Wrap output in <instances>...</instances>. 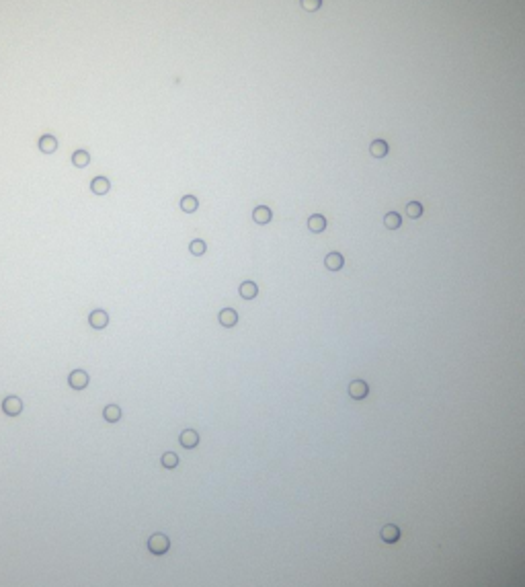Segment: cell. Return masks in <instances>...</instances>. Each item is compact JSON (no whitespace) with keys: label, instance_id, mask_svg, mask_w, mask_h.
<instances>
[{"label":"cell","instance_id":"1","mask_svg":"<svg viewBox=\"0 0 525 587\" xmlns=\"http://www.w3.org/2000/svg\"><path fill=\"white\" fill-rule=\"evenodd\" d=\"M170 548V540L165 534H152L148 538V550L152 555H165Z\"/></svg>","mask_w":525,"mask_h":587},{"label":"cell","instance_id":"2","mask_svg":"<svg viewBox=\"0 0 525 587\" xmlns=\"http://www.w3.org/2000/svg\"><path fill=\"white\" fill-rule=\"evenodd\" d=\"M68 384H70V388H74V390H83V388L88 386V374H86L84 370H74V372H70V376H68Z\"/></svg>","mask_w":525,"mask_h":587},{"label":"cell","instance_id":"3","mask_svg":"<svg viewBox=\"0 0 525 587\" xmlns=\"http://www.w3.org/2000/svg\"><path fill=\"white\" fill-rule=\"evenodd\" d=\"M349 394H351V398H355V400H363L369 394L367 382L365 380H353V382L349 384Z\"/></svg>","mask_w":525,"mask_h":587},{"label":"cell","instance_id":"4","mask_svg":"<svg viewBox=\"0 0 525 587\" xmlns=\"http://www.w3.org/2000/svg\"><path fill=\"white\" fill-rule=\"evenodd\" d=\"M2 411L6 413L8 417H17V415H21V411H23V400H21L19 396H6V398L2 400Z\"/></svg>","mask_w":525,"mask_h":587},{"label":"cell","instance_id":"5","mask_svg":"<svg viewBox=\"0 0 525 587\" xmlns=\"http://www.w3.org/2000/svg\"><path fill=\"white\" fill-rule=\"evenodd\" d=\"M88 325L92 327V329H105L109 325V314H107V310H92V312L88 314Z\"/></svg>","mask_w":525,"mask_h":587},{"label":"cell","instance_id":"6","mask_svg":"<svg viewBox=\"0 0 525 587\" xmlns=\"http://www.w3.org/2000/svg\"><path fill=\"white\" fill-rule=\"evenodd\" d=\"M380 536H382V540H384V542H388V544H396V542H398V540H400L402 532H400V528L396 526V524H386V526L382 528Z\"/></svg>","mask_w":525,"mask_h":587},{"label":"cell","instance_id":"7","mask_svg":"<svg viewBox=\"0 0 525 587\" xmlns=\"http://www.w3.org/2000/svg\"><path fill=\"white\" fill-rule=\"evenodd\" d=\"M218 320H220V325H221V327L232 329V327H236V325H238V312H236L234 308H224V310H220Z\"/></svg>","mask_w":525,"mask_h":587},{"label":"cell","instance_id":"8","mask_svg":"<svg viewBox=\"0 0 525 587\" xmlns=\"http://www.w3.org/2000/svg\"><path fill=\"white\" fill-rule=\"evenodd\" d=\"M252 220H254L256 224H261V226L269 224V222L273 220V212H271V208H267V205H256L254 212H252Z\"/></svg>","mask_w":525,"mask_h":587},{"label":"cell","instance_id":"9","mask_svg":"<svg viewBox=\"0 0 525 587\" xmlns=\"http://www.w3.org/2000/svg\"><path fill=\"white\" fill-rule=\"evenodd\" d=\"M37 146H39V150H41L43 154H54V152L57 150V138L52 136V134H45V136L39 138Z\"/></svg>","mask_w":525,"mask_h":587},{"label":"cell","instance_id":"10","mask_svg":"<svg viewBox=\"0 0 525 587\" xmlns=\"http://www.w3.org/2000/svg\"><path fill=\"white\" fill-rule=\"evenodd\" d=\"M111 189V181L107 177H95L90 181V191L95 195H107Z\"/></svg>","mask_w":525,"mask_h":587},{"label":"cell","instance_id":"11","mask_svg":"<svg viewBox=\"0 0 525 587\" xmlns=\"http://www.w3.org/2000/svg\"><path fill=\"white\" fill-rule=\"evenodd\" d=\"M179 442H181L183 447L191 450V447H197V444H199V433H197L195 429H185L179 437Z\"/></svg>","mask_w":525,"mask_h":587},{"label":"cell","instance_id":"12","mask_svg":"<svg viewBox=\"0 0 525 587\" xmlns=\"http://www.w3.org/2000/svg\"><path fill=\"white\" fill-rule=\"evenodd\" d=\"M324 265L329 267L331 271H339L345 265V259H343L341 252H329V255L324 257Z\"/></svg>","mask_w":525,"mask_h":587},{"label":"cell","instance_id":"13","mask_svg":"<svg viewBox=\"0 0 525 587\" xmlns=\"http://www.w3.org/2000/svg\"><path fill=\"white\" fill-rule=\"evenodd\" d=\"M388 150H390V146H388L386 140H373L369 144V152H371L373 158H384L388 154Z\"/></svg>","mask_w":525,"mask_h":587},{"label":"cell","instance_id":"14","mask_svg":"<svg viewBox=\"0 0 525 587\" xmlns=\"http://www.w3.org/2000/svg\"><path fill=\"white\" fill-rule=\"evenodd\" d=\"M308 228L312 230L314 234H320V232H324V230H326V218H324V216H320V214H314V216H310V218H308Z\"/></svg>","mask_w":525,"mask_h":587},{"label":"cell","instance_id":"15","mask_svg":"<svg viewBox=\"0 0 525 587\" xmlns=\"http://www.w3.org/2000/svg\"><path fill=\"white\" fill-rule=\"evenodd\" d=\"M256 294H259V287H256L254 281H242L240 283V296L244 300H254Z\"/></svg>","mask_w":525,"mask_h":587},{"label":"cell","instance_id":"16","mask_svg":"<svg viewBox=\"0 0 525 587\" xmlns=\"http://www.w3.org/2000/svg\"><path fill=\"white\" fill-rule=\"evenodd\" d=\"M103 417H105V421H109V423H117L121 419V409L117 405H107V407L103 409Z\"/></svg>","mask_w":525,"mask_h":587},{"label":"cell","instance_id":"17","mask_svg":"<svg viewBox=\"0 0 525 587\" xmlns=\"http://www.w3.org/2000/svg\"><path fill=\"white\" fill-rule=\"evenodd\" d=\"M197 208H199V201H197L195 195H185L181 199V210L185 214H193V212H197Z\"/></svg>","mask_w":525,"mask_h":587},{"label":"cell","instance_id":"18","mask_svg":"<svg viewBox=\"0 0 525 587\" xmlns=\"http://www.w3.org/2000/svg\"><path fill=\"white\" fill-rule=\"evenodd\" d=\"M384 226H386L388 230L400 228V226H402V218H400V214H398V212H388L386 216H384Z\"/></svg>","mask_w":525,"mask_h":587},{"label":"cell","instance_id":"19","mask_svg":"<svg viewBox=\"0 0 525 587\" xmlns=\"http://www.w3.org/2000/svg\"><path fill=\"white\" fill-rule=\"evenodd\" d=\"M88 163H90V154L86 150H76L72 154V165L76 168H84V167H88Z\"/></svg>","mask_w":525,"mask_h":587},{"label":"cell","instance_id":"20","mask_svg":"<svg viewBox=\"0 0 525 587\" xmlns=\"http://www.w3.org/2000/svg\"><path fill=\"white\" fill-rule=\"evenodd\" d=\"M189 251H191V255H195V257H201V255H205V251H207V245L203 243L201 238H195V240H191V245H189Z\"/></svg>","mask_w":525,"mask_h":587},{"label":"cell","instance_id":"21","mask_svg":"<svg viewBox=\"0 0 525 587\" xmlns=\"http://www.w3.org/2000/svg\"><path fill=\"white\" fill-rule=\"evenodd\" d=\"M406 216H408V218H413V220H416V218H421V216H423V205L418 203V201H411V203H406Z\"/></svg>","mask_w":525,"mask_h":587},{"label":"cell","instance_id":"22","mask_svg":"<svg viewBox=\"0 0 525 587\" xmlns=\"http://www.w3.org/2000/svg\"><path fill=\"white\" fill-rule=\"evenodd\" d=\"M160 462H162V466H165V468L172 470V468H177V466H179V456L174 454V452H166L165 456H162Z\"/></svg>","mask_w":525,"mask_h":587},{"label":"cell","instance_id":"23","mask_svg":"<svg viewBox=\"0 0 525 587\" xmlns=\"http://www.w3.org/2000/svg\"><path fill=\"white\" fill-rule=\"evenodd\" d=\"M300 4L308 13H316V10L322 6V0H300Z\"/></svg>","mask_w":525,"mask_h":587}]
</instances>
